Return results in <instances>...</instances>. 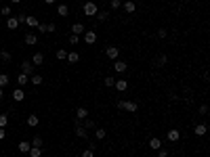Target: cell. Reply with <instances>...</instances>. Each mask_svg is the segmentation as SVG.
Returning <instances> with one entry per match:
<instances>
[{
  "instance_id": "cell-20",
  "label": "cell",
  "mask_w": 210,
  "mask_h": 157,
  "mask_svg": "<svg viewBox=\"0 0 210 157\" xmlns=\"http://www.w3.org/2000/svg\"><path fill=\"white\" fill-rule=\"evenodd\" d=\"M166 63H168V57H166V55H160V57H155L154 65H155V67H164Z\"/></svg>"
},
{
  "instance_id": "cell-42",
  "label": "cell",
  "mask_w": 210,
  "mask_h": 157,
  "mask_svg": "<svg viewBox=\"0 0 210 157\" xmlns=\"http://www.w3.org/2000/svg\"><path fill=\"white\" fill-rule=\"evenodd\" d=\"M166 36H168V32H166L164 28H162V29H158V38H160V40H164Z\"/></svg>"
},
{
  "instance_id": "cell-6",
  "label": "cell",
  "mask_w": 210,
  "mask_h": 157,
  "mask_svg": "<svg viewBox=\"0 0 210 157\" xmlns=\"http://www.w3.org/2000/svg\"><path fill=\"white\" fill-rule=\"evenodd\" d=\"M84 42H86V44H95V42H97V32H95V29H86V32H84Z\"/></svg>"
},
{
  "instance_id": "cell-1",
  "label": "cell",
  "mask_w": 210,
  "mask_h": 157,
  "mask_svg": "<svg viewBox=\"0 0 210 157\" xmlns=\"http://www.w3.org/2000/svg\"><path fill=\"white\" fill-rule=\"evenodd\" d=\"M82 13L86 15V17H97L99 8H97V4H95L92 0H88V2H84L82 4Z\"/></svg>"
},
{
  "instance_id": "cell-35",
  "label": "cell",
  "mask_w": 210,
  "mask_h": 157,
  "mask_svg": "<svg viewBox=\"0 0 210 157\" xmlns=\"http://www.w3.org/2000/svg\"><path fill=\"white\" fill-rule=\"evenodd\" d=\"M29 144H32V147H40V149H42V144H44V140H42V136H34V140H32Z\"/></svg>"
},
{
  "instance_id": "cell-18",
  "label": "cell",
  "mask_w": 210,
  "mask_h": 157,
  "mask_svg": "<svg viewBox=\"0 0 210 157\" xmlns=\"http://www.w3.org/2000/svg\"><path fill=\"white\" fill-rule=\"evenodd\" d=\"M23 99H25V92H23V90H21V88H15V90H13V101L21 103V101H23Z\"/></svg>"
},
{
  "instance_id": "cell-50",
  "label": "cell",
  "mask_w": 210,
  "mask_h": 157,
  "mask_svg": "<svg viewBox=\"0 0 210 157\" xmlns=\"http://www.w3.org/2000/svg\"><path fill=\"white\" fill-rule=\"evenodd\" d=\"M2 96H4V88H0V99H2Z\"/></svg>"
},
{
  "instance_id": "cell-4",
  "label": "cell",
  "mask_w": 210,
  "mask_h": 157,
  "mask_svg": "<svg viewBox=\"0 0 210 157\" xmlns=\"http://www.w3.org/2000/svg\"><path fill=\"white\" fill-rule=\"evenodd\" d=\"M105 55L109 57L112 61H116V59H120V48L118 46H107L105 48Z\"/></svg>"
},
{
  "instance_id": "cell-34",
  "label": "cell",
  "mask_w": 210,
  "mask_h": 157,
  "mask_svg": "<svg viewBox=\"0 0 210 157\" xmlns=\"http://www.w3.org/2000/svg\"><path fill=\"white\" fill-rule=\"evenodd\" d=\"M103 84L107 86V88H112L113 84H116V80H113V75H107V78H103Z\"/></svg>"
},
{
  "instance_id": "cell-17",
  "label": "cell",
  "mask_w": 210,
  "mask_h": 157,
  "mask_svg": "<svg viewBox=\"0 0 210 157\" xmlns=\"http://www.w3.org/2000/svg\"><path fill=\"white\" fill-rule=\"evenodd\" d=\"M32 65H44V55H42V53H36L34 57H32Z\"/></svg>"
},
{
  "instance_id": "cell-43",
  "label": "cell",
  "mask_w": 210,
  "mask_h": 157,
  "mask_svg": "<svg viewBox=\"0 0 210 157\" xmlns=\"http://www.w3.org/2000/svg\"><path fill=\"white\" fill-rule=\"evenodd\" d=\"M200 115H208V107H206V105H200Z\"/></svg>"
},
{
  "instance_id": "cell-25",
  "label": "cell",
  "mask_w": 210,
  "mask_h": 157,
  "mask_svg": "<svg viewBox=\"0 0 210 157\" xmlns=\"http://www.w3.org/2000/svg\"><path fill=\"white\" fill-rule=\"evenodd\" d=\"M29 82L34 84V86H40V84L44 82V78H42V75H38V73H34V75H29Z\"/></svg>"
},
{
  "instance_id": "cell-2",
  "label": "cell",
  "mask_w": 210,
  "mask_h": 157,
  "mask_svg": "<svg viewBox=\"0 0 210 157\" xmlns=\"http://www.w3.org/2000/svg\"><path fill=\"white\" fill-rule=\"evenodd\" d=\"M126 69H128V63L126 61H122V59H116V61H113V71H116V73H124Z\"/></svg>"
},
{
  "instance_id": "cell-31",
  "label": "cell",
  "mask_w": 210,
  "mask_h": 157,
  "mask_svg": "<svg viewBox=\"0 0 210 157\" xmlns=\"http://www.w3.org/2000/svg\"><path fill=\"white\" fill-rule=\"evenodd\" d=\"M0 15H2V17H7V19H8V17L13 15V8H11V7L7 4V7H2V8H0Z\"/></svg>"
},
{
  "instance_id": "cell-46",
  "label": "cell",
  "mask_w": 210,
  "mask_h": 157,
  "mask_svg": "<svg viewBox=\"0 0 210 157\" xmlns=\"http://www.w3.org/2000/svg\"><path fill=\"white\" fill-rule=\"evenodd\" d=\"M25 17H28L25 13H19L17 15V21H19V23H25Z\"/></svg>"
},
{
  "instance_id": "cell-51",
  "label": "cell",
  "mask_w": 210,
  "mask_h": 157,
  "mask_svg": "<svg viewBox=\"0 0 210 157\" xmlns=\"http://www.w3.org/2000/svg\"><path fill=\"white\" fill-rule=\"evenodd\" d=\"M11 2H13V4H19V2H21V0H11Z\"/></svg>"
},
{
  "instance_id": "cell-41",
  "label": "cell",
  "mask_w": 210,
  "mask_h": 157,
  "mask_svg": "<svg viewBox=\"0 0 210 157\" xmlns=\"http://www.w3.org/2000/svg\"><path fill=\"white\" fill-rule=\"evenodd\" d=\"M82 157H95V151L88 147V149H84V151H82Z\"/></svg>"
},
{
  "instance_id": "cell-40",
  "label": "cell",
  "mask_w": 210,
  "mask_h": 157,
  "mask_svg": "<svg viewBox=\"0 0 210 157\" xmlns=\"http://www.w3.org/2000/svg\"><path fill=\"white\" fill-rule=\"evenodd\" d=\"M70 44H71V46H76V44H80V36L71 34V36H70Z\"/></svg>"
},
{
  "instance_id": "cell-14",
  "label": "cell",
  "mask_w": 210,
  "mask_h": 157,
  "mask_svg": "<svg viewBox=\"0 0 210 157\" xmlns=\"http://www.w3.org/2000/svg\"><path fill=\"white\" fill-rule=\"evenodd\" d=\"M122 8H124L126 13H134V11H137V4H134L133 0H126V2H122Z\"/></svg>"
},
{
  "instance_id": "cell-49",
  "label": "cell",
  "mask_w": 210,
  "mask_h": 157,
  "mask_svg": "<svg viewBox=\"0 0 210 157\" xmlns=\"http://www.w3.org/2000/svg\"><path fill=\"white\" fill-rule=\"evenodd\" d=\"M44 2H46V4H55L57 0H44Z\"/></svg>"
},
{
  "instance_id": "cell-19",
  "label": "cell",
  "mask_w": 210,
  "mask_h": 157,
  "mask_svg": "<svg viewBox=\"0 0 210 157\" xmlns=\"http://www.w3.org/2000/svg\"><path fill=\"white\" fill-rule=\"evenodd\" d=\"M7 28H8V29H17V28H19V21H17V17H13V15L8 17V19H7Z\"/></svg>"
},
{
  "instance_id": "cell-37",
  "label": "cell",
  "mask_w": 210,
  "mask_h": 157,
  "mask_svg": "<svg viewBox=\"0 0 210 157\" xmlns=\"http://www.w3.org/2000/svg\"><path fill=\"white\" fill-rule=\"evenodd\" d=\"M95 136H97V140H103V138L107 136V132H105L103 128H97V132H95Z\"/></svg>"
},
{
  "instance_id": "cell-29",
  "label": "cell",
  "mask_w": 210,
  "mask_h": 157,
  "mask_svg": "<svg viewBox=\"0 0 210 157\" xmlns=\"http://www.w3.org/2000/svg\"><path fill=\"white\" fill-rule=\"evenodd\" d=\"M67 63H78L80 61V55L78 53H67V59H65Z\"/></svg>"
},
{
  "instance_id": "cell-15",
  "label": "cell",
  "mask_w": 210,
  "mask_h": 157,
  "mask_svg": "<svg viewBox=\"0 0 210 157\" xmlns=\"http://www.w3.org/2000/svg\"><path fill=\"white\" fill-rule=\"evenodd\" d=\"M206 130H208V126H206V124H196L193 132H196V136H204V134H206Z\"/></svg>"
},
{
  "instance_id": "cell-9",
  "label": "cell",
  "mask_w": 210,
  "mask_h": 157,
  "mask_svg": "<svg viewBox=\"0 0 210 157\" xmlns=\"http://www.w3.org/2000/svg\"><path fill=\"white\" fill-rule=\"evenodd\" d=\"M25 44H28V46H34V44H38V36H36L34 32H28V34H25Z\"/></svg>"
},
{
  "instance_id": "cell-32",
  "label": "cell",
  "mask_w": 210,
  "mask_h": 157,
  "mask_svg": "<svg viewBox=\"0 0 210 157\" xmlns=\"http://www.w3.org/2000/svg\"><path fill=\"white\" fill-rule=\"evenodd\" d=\"M80 124H82V126H84V128H86V130L95 128V122H92L91 117H86V119H82V122H80Z\"/></svg>"
},
{
  "instance_id": "cell-44",
  "label": "cell",
  "mask_w": 210,
  "mask_h": 157,
  "mask_svg": "<svg viewBox=\"0 0 210 157\" xmlns=\"http://www.w3.org/2000/svg\"><path fill=\"white\" fill-rule=\"evenodd\" d=\"M158 157H168V149H158Z\"/></svg>"
},
{
  "instance_id": "cell-8",
  "label": "cell",
  "mask_w": 210,
  "mask_h": 157,
  "mask_svg": "<svg viewBox=\"0 0 210 157\" xmlns=\"http://www.w3.org/2000/svg\"><path fill=\"white\" fill-rule=\"evenodd\" d=\"M71 34H76V36H82L84 32H86V28H84V23H74V25H71Z\"/></svg>"
},
{
  "instance_id": "cell-12",
  "label": "cell",
  "mask_w": 210,
  "mask_h": 157,
  "mask_svg": "<svg viewBox=\"0 0 210 157\" xmlns=\"http://www.w3.org/2000/svg\"><path fill=\"white\" fill-rule=\"evenodd\" d=\"M137 109H139V105L134 101H126L124 103V111H128V113H137Z\"/></svg>"
},
{
  "instance_id": "cell-23",
  "label": "cell",
  "mask_w": 210,
  "mask_h": 157,
  "mask_svg": "<svg viewBox=\"0 0 210 157\" xmlns=\"http://www.w3.org/2000/svg\"><path fill=\"white\" fill-rule=\"evenodd\" d=\"M28 82H29V75H25V73L17 75V84H19V88H21V86H28Z\"/></svg>"
},
{
  "instance_id": "cell-16",
  "label": "cell",
  "mask_w": 210,
  "mask_h": 157,
  "mask_svg": "<svg viewBox=\"0 0 210 157\" xmlns=\"http://www.w3.org/2000/svg\"><path fill=\"white\" fill-rule=\"evenodd\" d=\"M168 140H170V143H176V140H179V138H181V132H179V130H168Z\"/></svg>"
},
{
  "instance_id": "cell-36",
  "label": "cell",
  "mask_w": 210,
  "mask_h": 157,
  "mask_svg": "<svg viewBox=\"0 0 210 157\" xmlns=\"http://www.w3.org/2000/svg\"><path fill=\"white\" fill-rule=\"evenodd\" d=\"M109 8H112V11H118V8H122V0H112V2H109Z\"/></svg>"
},
{
  "instance_id": "cell-47",
  "label": "cell",
  "mask_w": 210,
  "mask_h": 157,
  "mask_svg": "<svg viewBox=\"0 0 210 157\" xmlns=\"http://www.w3.org/2000/svg\"><path fill=\"white\" fill-rule=\"evenodd\" d=\"M168 96H170V101H179V96H176V92H172V90L168 92Z\"/></svg>"
},
{
  "instance_id": "cell-26",
  "label": "cell",
  "mask_w": 210,
  "mask_h": 157,
  "mask_svg": "<svg viewBox=\"0 0 210 157\" xmlns=\"http://www.w3.org/2000/svg\"><path fill=\"white\" fill-rule=\"evenodd\" d=\"M29 147H32V144H29L28 140H21V143L17 144V149H19L21 153H28V151H29Z\"/></svg>"
},
{
  "instance_id": "cell-33",
  "label": "cell",
  "mask_w": 210,
  "mask_h": 157,
  "mask_svg": "<svg viewBox=\"0 0 210 157\" xmlns=\"http://www.w3.org/2000/svg\"><path fill=\"white\" fill-rule=\"evenodd\" d=\"M97 19L99 21H107V19H109V11H99V13H97Z\"/></svg>"
},
{
  "instance_id": "cell-48",
  "label": "cell",
  "mask_w": 210,
  "mask_h": 157,
  "mask_svg": "<svg viewBox=\"0 0 210 157\" xmlns=\"http://www.w3.org/2000/svg\"><path fill=\"white\" fill-rule=\"evenodd\" d=\"M4 136H7V132H4V128H0V140H4Z\"/></svg>"
},
{
  "instance_id": "cell-27",
  "label": "cell",
  "mask_w": 210,
  "mask_h": 157,
  "mask_svg": "<svg viewBox=\"0 0 210 157\" xmlns=\"http://www.w3.org/2000/svg\"><path fill=\"white\" fill-rule=\"evenodd\" d=\"M28 153H29V157H40L42 155V149H40V147H29Z\"/></svg>"
},
{
  "instance_id": "cell-3",
  "label": "cell",
  "mask_w": 210,
  "mask_h": 157,
  "mask_svg": "<svg viewBox=\"0 0 210 157\" xmlns=\"http://www.w3.org/2000/svg\"><path fill=\"white\" fill-rule=\"evenodd\" d=\"M55 29H57L55 23H40V25H38V32H40V34H53Z\"/></svg>"
},
{
  "instance_id": "cell-45",
  "label": "cell",
  "mask_w": 210,
  "mask_h": 157,
  "mask_svg": "<svg viewBox=\"0 0 210 157\" xmlns=\"http://www.w3.org/2000/svg\"><path fill=\"white\" fill-rule=\"evenodd\" d=\"M124 103L126 101H122V99H120V101L116 103V109H118V111H124Z\"/></svg>"
},
{
  "instance_id": "cell-10",
  "label": "cell",
  "mask_w": 210,
  "mask_h": 157,
  "mask_svg": "<svg viewBox=\"0 0 210 157\" xmlns=\"http://www.w3.org/2000/svg\"><path fill=\"white\" fill-rule=\"evenodd\" d=\"M86 117H88V109H86V107H78L76 109V119L82 122V119H86Z\"/></svg>"
},
{
  "instance_id": "cell-11",
  "label": "cell",
  "mask_w": 210,
  "mask_h": 157,
  "mask_svg": "<svg viewBox=\"0 0 210 157\" xmlns=\"http://www.w3.org/2000/svg\"><path fill=\"white\" fill-rule=\"evenodd\" d=\"M59 17H67L70 15V7L67 4H57V11H55Z\"/></svg>"
},
{
  "instance_id": "cell-28",
  "label": "cell",
  "mask_w": 210,
  "mask_h": 157,
  "mask_svg": "<svg viewBox=\"0 0 210 157\" xmlns=\"http://www.w3.org/2000/svg\"><path fill=\"white\" fill-rule=\"evenodd\" d=\"M8 84H11V78H8L7 73H0V88H4Z\"/></svg>"
},
{
  "instance_id": "cell-38",
  "label": "cell",
  "mask_w": 210,
  "mask_h": 157,
  "mask_svg": "<svg viewBox=\"0 0 210 157\" xmlns=\"http://www.w3.org/2000/svg\"><path fill=\"white\" fill-rule=\"evenodd\" d=\"M0 59H2L4 63L11 61V53H8V50H0Z\"/></svg>"
},
{
  "instance_id": "cell-24",
  "label": "cell",
  "mask_w": 210,
  "mask_h": 157,
  "mask_svg": "<svg viewBox=\"0 0 210 157\" xmlns=\"http://www.w3.org/2000/svg\"><path fill=\"white\" fill-rule=\"evenodd\" d=\"M160 147H162V140H160V138H149V149H154V151H158V149H160Z\"/></svg>"
},
{
  "instance_id": "cell-21",
  "label": "cell",
  "mask_w": 210,
  "mask_h": 157,
  "mask_svg": "<svg viewBox=\"0 0 210 157\" xmlns=\"http://www.w3.org/2000/svg\"><path fill=\"white\" fill-rule=\"evenodd\" d=\"M113 86H116V90H118V92H124V90L128 88V82H126V80H116V84H113Z\"/></svg>"
},
{
  "instance_id": "cell-13",
  "label": "cell",
  "mask_w": 210,
  "mask_h": 157,
  "mask_svg": "<svg viewBox=\"0 0 210 157\" xmlns=\"http://www.w3.org/2000/svg\"><path fill=\"white\" fill-rule=\"evenodd\" d=\"M38 124H40V117L36 115V113H29V115H28V126H29V128H36Z\"/></svg>"
},
{
  "instance_id": "cell-22",
  "label": "cell",
  "mask_w": 210,
  "mask_h": 157,
  "mask_svg": "<svg viewBox=\"0 0 210 157\" xmlns=\"http://www.w3.org/2000/svg\"><path fill=\"white\" fill-rule=\"evenodd\" d=\"M25 25H28V28H38V25H40V21L29 15V17H25Z\"/></svg>"
},
{
  "instance_id": "cell-30",
  "label": "cell",
  "mask_w": 210,
  "mask_h": 157,
  "mask_svg": "<svg viewBox=\"0 0 210 157\" xmlns=\"http://www.w3.org/2000/svg\"><path fill=\"white\" fill-rule=\"evenodd\" d=\"M55 57L59 59V61H65V59H67V50H65V48H59V50L55 53Z\"/></svg>"
},
{
  "instance_id": "cell-39",
  "label": "cell",
  "mask_w": 210,
  "mask_h": 157,
  "mask_svg": "<svg viewBox=\"0 0 210 157\" xmlns=\"http://www.w3.org/2000/svg\"><path fill=\"white\" fill-rule=\"evenodd\" d=\"M7 124H8V115L7 113H0V128H4Z\"/></svg>"
},
{
  "instance_id": "cell-7",
  "label": "cell",
  "mask_w": 210,
  "mask_h": 157,
  "mask_svg": "<svg viewBox=\"0 0 210 157\" xmlns=\"http://www.w3.org/2000/svg\"><path fill=\"white\" fill-rule=\"evenodd\" d=\"M21 73H25V75H34V65L29 61H23L21 63Z\"/></svg>"
},
{
  "instance_id": "cell-5",
  "label": "cell",
  "mask_w": 210,
  "mask_h": 157,
  "mask_svg": "<svg viewBox=\"0 0 210 157\" xmlns=\"http://www.w3.org/2000/svg\"><path fill=\"white\" fill-rule=\"evenodd\" d=\"M74 134H76L78 138H88V130H86V128L82 126V124H80V122L76 119V132H74Z\"/></svg>"
}]
</instances>
